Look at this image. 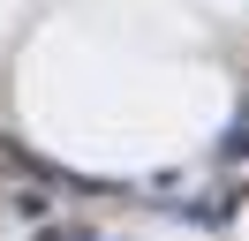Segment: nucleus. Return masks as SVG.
Returning <instances> with one entry per match:
<instances>
[{
  "mask_svg": "<svg viewBox=\"0 0 249 241\" xmlns=\"http://www.w3.org/2000/svg\"><path fill=\"white\" fill-rule=\"evenodd\" d=\"M227 158H249V128H234V136H227Z\"/></svg>",
  "mask_w": 249,
  "mask_h": 241,
  "instance_id": "1",
  "label": "nucleus"
}]
</instances>
